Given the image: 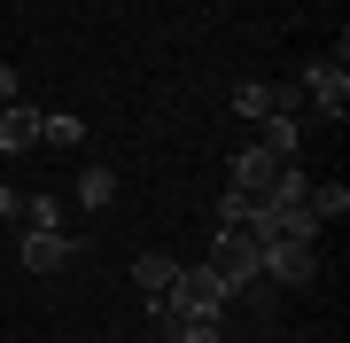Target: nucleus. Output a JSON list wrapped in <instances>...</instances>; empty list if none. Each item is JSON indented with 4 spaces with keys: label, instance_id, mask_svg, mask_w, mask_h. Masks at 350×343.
Instances as JSON below:
<instances>
[{
    "label": "nucleus",
    "instance_id": "1",
    "mask_svg": "<svg viewBox=\"0 0 350 343\" xmlns=\"http://www.w3.org/2000/svg\"><path fill=\"white\" fill-rule=\"evenodd\" d=\"M257 250H265L257 234H241V227H218V234H211V273H218L234 296H241V289H257V281H265V273H257Z\"/></svg>",
    "mask_w": 350,
    "mask_h": 343
},
{
    "label": "nucleus",
    "instance_id": "2",
    "mask_svg": "<svg viewBox=\"0 0 350 343\" xmlns=\"http://www.w3.org/2000/svg\"><path fill=\"white\" fill-rule=\"evenodd\" d=\"M304 110H319V117H335L342 125V110H350V63L342 55H319V63H304Z\"/></svg>",
    "mask_w": 350,
    "mask_h": 343
},
{
    "label": "nucleus",
    "instance_id": "3",
    "mask_svg": "<svg viewBox=\"0 0 350 343\" xmlns=\"http://www.w3.org/2000/svg\"><path fill=\"white\" fill-rule=\"evenodd\" d=\"M257 273L280 281V289H304V281L319 273V242H265V250H257Z\"/></svg>",
    "mask_w": 350,
    "mask_h": 343
},
{
    "label": "nucleus",
    "instance_id": "4",
    "mask_svg": "<svg viewBox=\"0 0 350 343\" xmlns=\"http://www.w3.org/2000/svg\"><path fill=\"white\" fill-rule=\"evenodd\" d=\"M70 250H78V242H70L63 227H31V234H24V273H63Z\"/></svg>",
    "mask_w": 350,
    "mask_h": 343
},
{
    "label": "nucleus",
    "instance_id": "5",
    "mask_svg": "<svg viewBox=\"0 0 350 343\" xmlns=\"http://www.w3.org/2000/svg\"><path fill=\"white\" fill-rule=\"evenodd\" d=\"M273 156H265L257 149V140H250V149H234V164H226V188H241V195H265V188H273Z\"/></svg>",
    "mask_w": 350,
    "mask_h": 343
},
{
    "label": "nucleus",
    "instance_id": "6",
    "mask_svg": "<svg viewBox=\"0 0 350 343\" xmlns=\"http://www.w3.org/2000/svg\"><path fill=\"white\" fill-rule=\"evenodd\" d=\"M24 149H39V110L31 102H8V110H0V156H24Z\"/></svg>",
    "mask_w": 350,
    "mask_h": 343
},
{
    "label": "nucleus",
    "instance_id": "7",
    "mask_svg": "<svg viewBox=\"0 0 350 343\" xmlns=\"http://www.w3.org/2000/svg\"><path fill=\"white\" fill-rule=\"evenodd\" d=\"M257 149L273 156V164H296V156H304V125H296V117H265V140H257Z\"/></svg>",
    "mask_w": 350,
    "mask_h": 343
},
{
    "label": "nucleus",
    "instance_id": "8",
    "mask_svg": "<svg viewBox=\"0 0 350 343\" xmlns=\"http://www.w3.org/2000/svg\"><path fill=\"white\" fill-rule=\"evenodd\" d=\"M304 211H312L319 227H335V218H350V188H342V179H312V195H304Z\"/></svg>",
    "mask_w": 350,
    "mask_h": 343
},
{
    "label": "nucleus",
    "instance_id": "9",
    "mask_svg": "<svg viewBox=\"0 0 350 343\" xmlns=\"http://www.w3.org/2000/svg\"><path fill=\"white\" fill-rule=\"evenodd\" d=\"M133 281H140V296H163L179 281V257H163V250H140L133 257Z\"/></svg>",
    "mask_w": 350,
    "mask_h": 343
},
{
    "label": "nucleus",
    "instance_id": "10",
    "mask_svg": "<svg viewBox=\"0 0 350 343\" xmlns=\"http://www.w3.org/2000/svg\"><path fill=\"white\" fill-rule=\"evenodd\" d=\"M86 140V117H70V110H39V149H78Z\"/></svg>",
    "mask_w": 350,
    "mask_h": 343
},
{
    "label": "nucleus",
    "instance_id": "11",
    "mask_svg": "<svg viewBox=\"0 0 350 343\" xmlns=\"http://www.w3.org/2000/svg\"><path fill=\"white\" fill-rule=\"evenodd\" d=\"M226 102H234V117H250V125H265V117H273V86H265V78H241V86L226 94Z\"/></svg>",
    "mask_w": 350,
    "mask_h": 343
},
{
    "label": "nucleus",
    "instance_id": "12",
    "mask_svg": "<svg viewBox=\"0 0 350 343\" xmlns=\"http://www.w3.org/2000/svg\"><path fill=\"white\" fill-rule=\"evenodd\" d=\"M70 195H78V203H86V211H109V203H117V172L86 164V172H78V188H70Z\"/></svg>",
    "mask_w": 350,
    "mask_h": 343
},
{
    "label": "nucleus",
    "instance_id": "13",
    "mask_svg": "<svg viewBox=\"0 0 350 343\" xmlns=\"http://www.w3.org/2000/svg\"><path fill=\"white\" fill-rule=\"evenodd\" d=\"M304 195H312V172H304V164H280L273 188H265V203H304Z\"/></svg>",
    "mask_w": 350,
    "mask_h": 343
},
{
    "label": "nucleus",
    "instance_id": "14",
    "mask_svg": "<svg viewBox=\"0 0 350 343\" xmlns=\"http://www.w3.org/2000/svg\"><path fill=\"white\" fill-rule=\"evenodd\" d=\"M163 335H172V343H226V328H218V320H172Z\"/></svg>",
    "mask_w": 350,
    "mask_h": 343
},
{
    "label": "nucleus",
    "instance_id": "15",
    "mask_svg": "<svg viewBox=\"0 0 350 343\" xmlns=\"http://www.w3.org/2000/svg\"><path fill=\"white\" fill-rule=\"evenodd\" d=\"M24 218H31V227H63V195H31Z\"/></svg>",
    "mask_w": 350,
    "mask_h": 343
},
{
    "label": "nucleus",
    "instance_id": "16",
    "mask_svg": "<svg viewBox=\"0 0 350 343\" xmlns=\"http://www.w3.org/2000/svg\"><path fill=\"white\" fill-rule=\"evenodd\" d=\"M0 227H24V195L16 188H0Z\"/></svg>",
    "mask_w": 350,
    "mask_h": 343
},
{
    "label": "nucleus",
    "instance_id": "17",
    "mask_svg": "<svg viewBox=\"0 0 350 343\" xmlns=\"http://www.w3.org/2000/svg\"><path fill=\"white\" fill-rule=\"evenodd\" d=\"M8 102H24V78H16L8 63H0V110H8Z\"/></svg>",
    "mask_w": 350,
    "mask_h": 343
},
{
    "label": "nucleus",
    "instance_id": "18",
    "mask_svg": "<svg viewBox=\"0 0 350 343\" xmlns=\"http://www.w3.org/2000/svg\"><path fill=\"white\" fill-rule=\"evenodd\" d=\"M63 343H78V335H63Z\"/></svg>",
    "mask_w": 350,
    "mask_h": 343
}]
</instances>
